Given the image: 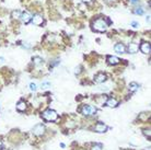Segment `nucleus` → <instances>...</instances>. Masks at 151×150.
<instances>
[{
    "instance_id": "ddd939ff",
    "label": "nucleus",
    "mask_w": 151,
    "mask_h": 150,
    "mask_svg": "<svg viewBox=\"0 0 151 150\" xmlns=\"http://www.w3.org/2000/svg\"><path fill=\"white\" fill-rule=\"evenodd\" d=\"M16 110L20 111V112H23V111H25V110H26L25 102H23V101H20V102H19L18 105H16Z\"/></svg>"
},
{
    "instance_id": "c756f323",
    "label": "nucleus",
    "mask_w": 151,
    "mask_h": 150,
    "mask_svg": "<svg viewBox=\"0 0 151 150\" xmlns=\"http://www.w3.org/2000/svg\"><path fill=\"white\" fill-rule=\"evenodd\" d=\"M83 1H86V2H89V1H91V0H83Z\"/></svg>"
},
{
    "instance_id": "393cba45",
    "label": "nucleus",
    "mask_w": 151,
    "mask_h": 150,
    "mask_svg": "<svg viewBox=\"0 0 151 150\" xmlns=\"http://www.w3.org/2000/svg\"><path fill=\"white\" fill-rule=\"evenodd\" d=\"M3 62H4V58L3 57H0V65H1Z\"/></svg>"
},
{
    "instance_id": "a211bd4d",
    "label": "nucleus",
    "mask_w": 151,
    "mask_h": 150,
    "mask_svg": "<svg viewBox=\"0 0 151 150\" xmlns=\"http://www.w3.org/2000/svg\"><path fill=\"white\" fill-rule=\"evenodd\" d=\"M91 150H102V145H100V144H98V145H94L91 148Z\"/></svg>"
},
{
    "instance_id": "c85d7f7f",
    "label": "nucleus",
    "mask_w": 151,
    "mask_h": 150,
    "mask_svg": "<svg viewBox=\"0 0 151 150\" xmlns=\"http://www.w3.org/2000/svg\"><path fill=\"white\" fill-rule=\"evenodd\" d=\"M108 2H113V1H115V0H107Z\"/></svg>"
},
{
    "instance_id": "4468645a",
    "label": "nucleus",
    "mask_w": 151,
    "mask_h": 150,
    "mask_svg": "<svg viewBox=\"0 0 151 150\" xmlns=\"http://www.w3.org/2000/svg\"><path fill=\"white\" fill-rule=\"evenodd\" d=\"M114 48H115V51H116L117 53H119V54H122V53H124L126 51L125 46L123 45V44H116Z\"/></svg>"
},
{
    "instance_id": "0eeeda50",
    "label": "nucleus",
    "mask_w": 151,
    "mask_h": 150,
    "mask_svg": "<svg viewBox=\"0 0 151 150\" xmlns=\"http://www.w3.org/2000/svg\"><path fill=\"white\" fill-rule=\"evenodd\" d=\"M138 49H139V46L135 43H130L129 45H128V52H129L130 54H136V53L138 52Z\"/></svg>"
},
{
    "instance_id": "a878e982",
    "label": "nucleus",
    "mask_w": 151,
    "mask_h": 150,
    "mask_svg": "<svg viewBox=\"0 0 151 150\" xmlns=\"http://www.w3.org/2000/svg\"><path fill=\"white\" fill-rule=\"evenodd\" d=\"M131 2H133V3H137V2H138V0H131Z\"/></svg>"
},
{
    "instance_id": "6ab92c4d",
    "label": "nucleus",
    "mask_w": 151,
    "mask_h": 150,
    "mask_svg": "<svg viewBox=\"0 0 151 150\" xmlns=\"http://www.w3.org/2000/svg\"><path fill=\"white\" fill-rule=\"evenodd\" d=\"M135 13L136 14H144V9L142 8H137V9L135 10Z\"/></svg>"
},
{
    "instance_id": "f257e3e1",
    "label": "nucleus",
    "mask_w": 151,
    "mask_h": 150,
    "mask_svg": "<svg viewBox=\"0 0 151 150\" xmlns=\"http://www.w3.org/2000/svg\"><path fill=\"white\" fill-rule=\"evenodd\" d=\"M92 26H93V29H94L95 31L104 32L106 30V27H107V23L105 22L104 19H98V20H95L94 22H93Z\"/></svg>"
},
{
    "instance_id": "2eb2a0df",
    "label": "nucleus",
    "mask_w": 151,
    "mask_h": 150,
    "mask_svg": "<svg viewBox=\"0 0 151 150\" xmlns=\"http://www.w3.org/2000/svg\"><path fill=\"white\" fill-rule=\"evenodd\" d=\"M138 88H139V85H138V83H136V82H131L129 84V90L131 91V92L137 91V90H138Z\"/></svg>"
},
{
    "instance_id": "7ed1b4c3",
    "label": "nucleus",
    "mask_w": 151,
    "mask_h": 150,
    "mask_svg": "<svg viewBox=\"0 0 151 150\" xmlns=\"http://www.w3.org/2000/svg\"><path fill=\"white\" fill-rule=\"evenodd\" d=\"M97 113V109L92 105H84L82 107V114L83 115H87V116H90V115H95Z\"/></svg>"
},
{
    "instance_id": "4be33fe9",
    "label": "nucleus",
    "mask_w": 151,
    "mask_h": 150,
    "mask_svg": "<svg viewBox=\"0 0 151 150\" xmlns=\"http://www.w3.org/2000/svg\"><path fill=\"white\" fill-rule=\"evenodd\" d=\"M131 25H133L134 27H138V25H139V24L137 23L136 21H133V22H131Z\"/></svg>"
},
{
    "instance_id": "6e6552de",
    "label": "nucleus",
    "mask_w": 151,
    "mask_h": 150,
    "mask_svg": "<svg viewBox=\"0 0 151 150\" xmlns=\"http://www.w3.org/2000/svg\"><path fill=\"white\" fill-rule=\"evenodd\" d=\"M106 80V76L104 74H98L97 76H95V78H94V81L97 82V83H102V82H104Z\"/></svg>"
},
{
    "instance_id": "f8f14e48",
    "label": "nucleus",
    "mask_w": 151,
    "mask_h": 150,
    "mask_svg": "<svg viewBox=\"0 0 151 150\" xmlns=\"http://www.w3.org/2000/svg\"><path fill=\"white\" fill-rule=\"evenodd\" d=\"M140 49L142 53H145V54H149L150 53V44L149 43H142V45L140 46Z\"/></svg>"
},
{
    "instance_id": "9b49d317",
    "label": "nucleus",
    "mask_w": 151,
    "mask_h": 150,
    "mask_svg": "<svg viewBox=\"0 0 151 150\" xmlns=\"http://www.w3.org/2000/svg\"><path fill=\"white\" fill-rule=\"evenodd\" d=\"M107 62H108L109 65H116V64H118L120 60H119V58L116 57V56H108Z\"/></svg>"
},
{
    "instance_id": "f3484780",
    "label": "nucleus",
    "mask_w": 151,
    "mask_h": 150,
    "mask_svg": "<svg viewBox=\"0 0 151 150\" xmlns=\"http://www.w3.org/2000/svg\"><path fill=\"white\" fill-rule=\"evenodd\" d=\"M33 62H34L35 65H41V64H43V59L41 57H34L33 58Z\"/></svg>"
},
{
    "instance_id": "b1692460",
    "label": "nucleus",
    "mask_w": 151,
    "mask_h": 150,
    "mask_svg": "<svg viewBox=\"0 0 151 150\" xmlns=\"http://www.w3.org/2000/svg\"><path fill=\"white\" fill-rule=\"evenodd\" d=\"M80 69H81V67H77L76 70H75V74H76V75H77V74H80Z\"/></svg>"
},
{
    "instance_id": "20e7f679",
    "label": "nucleus",
    "mask_w": 151,
    "mask_h": 150,
    "mask_svg": "<svg viewBox=\"0 0 151 150\" xmlns=\"http://www.w3.org/2000/svg\"><path fill=\"white\" fill-rule=\"evenodd\" d=\"M45 133V126L42 124H38V125H35L34 128H33V134L36 135V136H41Z\"/></svg>"
},
{
    "instance_id": "412c9836",
    "label": "nucleus",
    "mask_w": 151,
    "mask_h": 150,
    "mask_svg": "<svg viewBox=\"0 0 151 150\" xmlns=\"http://www.w3.org/2000/svg\"><path fill=\"white\" fill-rule=\"evenodd\" d=\"M49 87H50V83L47 82V81H45V82L42 83V88H43V89H47V88H49Z\"/></svg>"
},
{
    "instance_id": "39448f33",
    "label": "nucleus",
    "mask_w": 151,
    "mask_h": 150,
    "mask_svg": "<svg viewBox=\"0 0 151 150\" xmlns=\"http://www.w3.org/2000/svg\"><path fill=\"white\" fill-rule=\"evenodd\" d=\"M32 21L33 23L35 24V25H41V24H43V16L40 15V14H35L34 16H32Z\"/></svg>"
},
{
    "instance_id": "f03ea898",
    "label": "nucleus",
    "mask_w": 151,
    "mask_h": 150,
    "mask_svg": "<svg viewBox=\"0 0 151 150\" xmlns=\"http://www.w3.org/2000/svg\"><path fill=\"white\" fill-rule=\"evenodd\" d=\"M57 117H58V115H57V113L55 112L54 110H47L43 113V118L46 119V121H48V122L56 121Z\"/></svg>"
},
{
    "instance_id": "1a4fd4ad",
    "label": "nucleus",
    "mask_w": 151,
    "mask_h": 150,
    "mask_svg": "<svg viewBox=\"0 0 151 150\" xmlns=\"http://www.w3.org/2000/svg\"><path fill=\"white\" fill-rule=\"evenodd\" d=\"M106 129H107V127L103 123H99L95 125V132H98V133H104Z\"/></svg>"
},
{
    "instance_id": "9d476101",
    "label": "nucleus",
    "mask_w": 151,
    "mask_h": 150,
    "mask_svg": "<svg viewBox=\"0 0 151 150\" xmlns=\"http://www.w3.org/2000/svg\"><path fill=\"white\" fill-rule=\"evenodd\" d=\"M117 104H118V101L114 98H111L106 101V105L109 107H115V106H117Z\"/></svg>"
},
{
    "instance_id": "dca6fc26",
    "label": "nucleus",
    "mask_w": 151,
    "mask_h": 150,
    "mask_svg": "<svg viewBox=\"0 0 151 150\" xmlns=\"http://www.w3.org/2000/svg\"><path fill=\"white\" fill-rule=\"evenodd\" d=\"M21 11H19V10H15V11H13L12 12V18L13 19H20L21 18Z\"/></svg>"
},
{
    "instance_id": "423d86ee",
    "label": "nucleus",
    "mask_w": 151,
    "mask_h": 150,
    "mask_svg": "<svg viewBox=\"0 0 151 150\" xmlns=\"http://www.w3.org/2000/svg\"><path fill=\"white\" fill-rule=\"evenodd\" d=\"M21 19H22V21H23L24 23H29V22L32 20V15L30 14L27 11H25V12H22Z\"/></svg>"
},
{
    "instance_id": "cd10ccee",
    "label": "nucleus",
    "mask_w": 151,
    "mask_h": 150,
    "mask_svg": "<svg viewBox=\"0 0 151 150\" xmlns=\"http://www.w3.org/2000/svg\"><path fill=\"white\" fill-rule=\"evenodd\" d=\"M1 148H2V143L0 141V150H1Z\"/></svg>"
},
{
    "instance_id": "aec40b11",
    "label": "nucleus",
    "mask_w": 151,
    "mask_h": 150,
    "mask_svg": "<svg viewBox=\"0 0 151 150\" xmlns=\"http://www.w3.org/2000/svg\"><path fill=\"white\" fill-rule=\"evenodd\" d=\"M36 89H37V85H36V83H31L30 84V90L31 91H36Z\"/></svg>"
},
{
    "instance_id": "5701e85b",
    "label": "nucleus",
    "mask_w": 151,
    "mask_h": 150,
    "mask_svg": "<svg viewBox=\"0 0 151 150\" xmlns=\"http://www.w3.org/2000/svg\"><path fill=\"white\" fill-rule=\"evenodd\" d=\"M144 134L150 138V130H144Z\"/></svg>"
},
{
    "instance_id": "bb28decb",
    "label": "nucleus",
    "mask_w": 151,
    "mask_h": 150,
    "mask_svg": "<svg viewBox=\"0 0 151 150\" xmlns=\"http://www.w3.org/2000/svg\"><path fill=\"white\" fill-rule=\"evenodd\" d=\"M146 20H147V22H150V16H149V15L147 16V19H146Z\"/></svg>"
}]
</instances>
